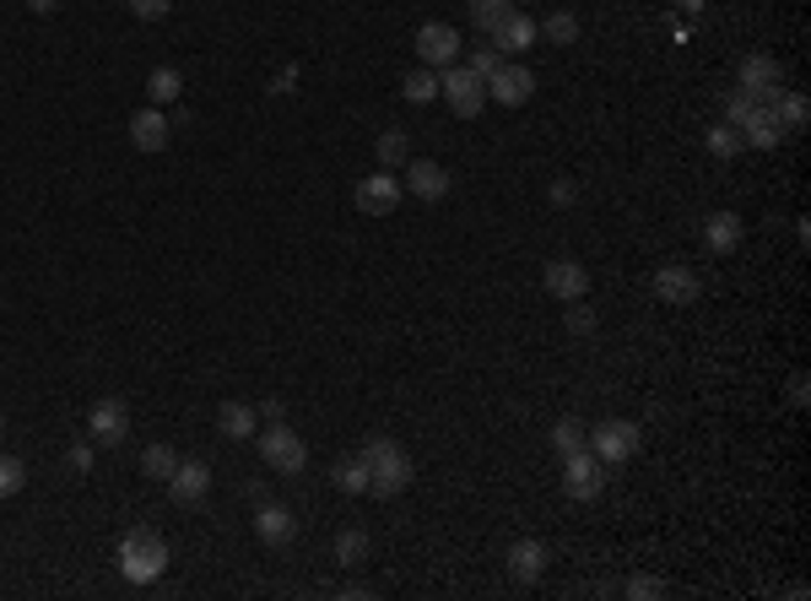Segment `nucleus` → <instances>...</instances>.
I'll return each mask as SVG.
<instances>
[{"mask_svg":"<svg viewBox=\"0 0 811 601\" xmlns=\"http://www.w3.org/2000/svg\"><path fill=\"white\" fill-rule=\"evenodd\" d=\"M352 200H358V211L363 217H390L395 206H401V179L384 168V174H369L358 190H352Z\"/></svg>","mask_w":811,"mask_h":601,"instance_id":"9d476101","label":"nucleus"},{"mask_svg":"<svg viewBox=\"0 0 811 601\" xmlns=\"http://www.w3.org/2000/svg\"><path fill=\"white\" fill-rule=\"evenodd\" d=\"M163 569H168V542L152 532V526H135L120 542V575H125L130 586H152Z\"/></svg>","mask_w":811,"mask_h":601,"instance_id":"f03ea898","label":"nucleus"},{"mask_svg":"<svg viewBox=\"0 0 811 601\" xmlns=\"http://www.w3.org/2000/svg\"><path fill=\"white\" fill-rule=\"evenodd\" d=\"M747 114H752V98H747V92H731V103H725V120L742 131V120H747Z\"/></svg>","mask_w":811,"mask_h":601,"instance_id":"4c0bfd02","label":"nucleus"},{"mask_svg":"<svg viewBox=\"0 0 811 601\" xmlns=\"http://www.w3.org/2000/svg\"><path fill=\"white\" fill-rule=\"evenodd\" d=\"M406 190L423 196V200H438L449 190V168H438V163H412V168H406Z\"/></svg>","mask_w":811,"mask_h":601,"instance_id":"4be33fe9","label":"nucleus"},{"mask_svg":"<svg viewBox=\"0 0 811 601\" xmlns=\"http://www.w3.org/2000/svg\"><path fill=\"white\" fill-rule=\"evenodd\" d=\"M70 467H76V471H92V445H70Z\"/></svg>","mask_w":811,"mask_h":601,"instance_id":"a19ab883","label":"nucleus"},{"mask_svg":"<svg viewBox=\"0 0 811 601\" xmlns=\"http://www.w3.org/2000/svg\"><path fill=\"white\" fill-rule=\"evenodd\" d=\"M742 217L736 211H714L709 222H703V244L714 250V255H736V244H742Z\"/></svg>","mask_w":811,"mask_h":601,"instance_id":"412c9836","label":"nucleus"},{"mask_svg":"<svg viewBox=\"0 0 811 601\" xmlns=\"http://www.w3.org/2000/svg\"><path fill=\"white\" fill-rule=\"evenodd\" d=\"M254 536L265 542V547H287L293 536H298V521H293V510L287 504H260V515H254Z\"/></svg>","mask_w":811,"mask_h":601,"instance_id":"f3484780","label":"nucleus"},{"mask_svg":"<svg viewBox=\"0 0 811 601\" xmlns=\"http://www.w3.org/2000/svg\"><path fill=\"white\" fill-rule=\"evenodd\" d=\"M649 287H655V298H660V304H692V298L703 293L698 271H692V266H677V261L655 271V282H649Z\"/></svg>","mask_w":811,"mask_h":601,"instance_id":"ddd939ff","label":"nucleus"},{"mask_svg":"<svg viewBox=\"0 0 811 601\" xmlns=\"http://www.w3.org/2000/svg\"><path fill=\"white\" fill-rule=\"evenodd\" d=\"M401 98H406V103H434V98H438V70L434 66H417L406 81H401Z\"/></svg>","mask_w":811,"mask_h":601,"instance_id":"393cba45","label":"nucleus"},{"mask_svg":"<svg viewBox=\"0 0 811 601\" xmlns=\"http://www.w3.org/2000/svg\"><path fill=\"white\" fill-rule=\"evenodd\" d=\"M87 434H92V445H125L130 439V406L120 396H103L92 412H87Z\"/></svg>","mask_w":811,"mask_h":601,"instance_id":"0eeeda50","label":"nucleus"},{"mask_svg":"<svg viewBox=\"0 0 811 601\" xmlns=\"http://www.w3.org/2000/svg\"><path fill=\"white\" fill-rule=\"evenodd\" d=\"M471 11H476V28H487V33H493L514 6H508V0H471Z\"/></svg>","mask_w":811,"mask_h":601,"instance_id":"72a5a7b5","label":"nucleus"},{"mask_svg":"<svg viewBox=\"0 0 811 601\" xmlns=\"http://www.w3.org/2000/svg\"><path fill=\"white\" fill-rule=\"evenodd\" d=\"M503 61H508V55H498V50H493V44H487V50H476V55H471V70H476V76H482V81H487V76H493V70H498Z\"/></svg>","mask_w":811,"mask_h":601,"instance_id":"e433bc0d","label":"nucleus"},{"mask_svg":"<svg viewBox=\"0 0 811 601\" xmlns=\"http://www.w3.org/2000/svg\"><path fill=\"white\" fill-rule=\"evenodd\" d=\"M774 114H779V125H785V135H796V131H807L811 103L801 98V92H779V98H774Z\"/></svg>","mask_w":811,"mask_h":601,"instance_id":"b1692460","label":"nucleus"},{"mask_svg":"<svg viewBox=\"0 0 811 601\" xmlns=\"http://www.w3.org/2000/svg\"><path fill=\"white\" fill-rule=\"evenodd\" d=\"M638 445H644V428H638V423H627V417H612V423H601V428L590 434V456H595L601 467L633 461V456H638Z\"/></svg>","mask_w":811,"mask_h":601,"instance_id":"20e7f679","label":"nucleus"},{"mask_svg":"<svg viewBox=\"0 0 811 601\" xmlns=\"http://www.w3.org/2000/svg\"><path fill=\"white\" fill-rule=\"evenodd\" d=\"M541 282H547V293H552L558 304H573V298H584V293H590V271L579 266V261H568V255L547 261Z\"/></svg>","mask_w":811,"mask_h":601,"instance_id":"9b49d317","label":"nucleus"},{"mask_svg":"<svg viewBox=\"0 0 811 601\" xmlns=\"http://www.w3.org/2000/svg\"><path fill=\"white\" fill-rule=\"evenodd\" d=\"M211 467L206 461H179L174 467V477H168V493H174V504H200L206 493H211Z\"/></svg>","mask_w":811,"mask_h":601,"instance_id":"2eb2a0df","label":"nucleus"},{"mask_svg":"<svg viewBox=\"0 0 811 601\" xmlns=\"http://www.w3.org/2000/svg\"><path fill=\"white\" fill-rule=\"evenodd\" d=\"M536 33H547L552 44H579V17H573V11H552Z\"/></svg>","mask_w":811,"mask_h":601,"instance_id":"7c9ffc66","label":"nucleus"},{"mask_svg":"<svg viewBox=\"0 0 811 601\" xmlns=\"http://www.w3.org/2000/svg\"><path fill=\"white\" fill-rule=\"evenodd\" d=\"M530 44H536V22H530L519 6H514L498 28H493V50H498V55H525Z\"/></svg>","mask_w":811,"mask_h":601,"instance_id":"a211bd4d","label":"nucleus"},{"mask_svg":"<svg viewBox=\"0 0 811 601\" xmlns=\"http://www.w3.org/2000/svg\"><path fill=\"white\" fill-rule=\"evenodd\" d=\"M179 461H185V456H174V445H146V456H141V471H146V477H157V482H168Z\"/></svg>","mask_w":811,"mask_h":601,"instance_id":"bb28decb","label":"nucleus"},{"mask_svg":"<svg viewBox=\"0 0 811 601\" xmlns=\"http://www.w3.org/2000/svg\"><path fill=\"white\" fill-rule=\"evenodd\" d=\"M417 61L423 66H454L460 61V33L449 28V22H423L417 28Z\"/></svg>","mask_w":811,"mask_h":601,"instance_id":"1a4fd4ad","label":"nucleus"},{"mask_svg":"<svg viewBox=\"0 0 811 601\" xmlns=\"http://www.w3.org/2000/svg\"><path fill=\"white\" fill-rule=\"evenodd\" d=\"M0 439H6V412H0Z\"/></svg>","mask_w":811,"mask_h":601,"instance_id":"c03bdc74","label":"nucleus"},{"mask_svg":"<svg viewBox=\"0 0 811 601\" xmlns=\"http://www.w3.org/2000/svg\"><path fill=\"white\" fill-rule=\"evenodd\" d=\"M552 200H558V206H573V200H579V185H573V179H558V185H552Z\"/></svg>","mask_w":811,"mask_h":601,"instance_id":"ea45409f","label":"nucleus"},{"mask_svg":"<svg viewBox=\"0 0 811 601\" xmlns=\"http://www.w3.org/2000/svg\"><path fill=\"white\" fill-rule=\"evenodd\" d=\"M568 331L573 336H595V309H584L579 298L568 304Z\"/></svg>","mask_w":811,"mask_h":601,"instance_id":"c9c22d12","label":"nucleus"},{"mask_svg":"<svg viewBox=\"0 0 811 601\" xmlns=\"http://www.w3.org/2000/svg\"><path fill=\"white\" fill-rule=\"evenodd\" d=\"M584 445H590V434H584L579 417H562L558 428H552V450H558V456H573V450H584Z\"/></svg>","mask_w":811,"mask_h":601,"instance_id":"cd10ccee","label":"nucleus"},{"mask_svg":"<svg viewBox=\"0 0 811 601\" xmlns=\"http://www.w3.org/2000/svg\"><path fill=\"white\" fill-rule=\"evenodd\" d=\"M55 6H61V0H28V11H39V17H50Z\"/></svg>","mask_w":811,"mask_h":601,"instance_id":"37998d69","label":"nucleus"},{"mask_svg":"<svg viewBox=\"0 0 811 601\" xmlns=\"http://www.w3.org/2000/svg\"><path fill=\"white\" fill-rule=\"evenodd\" d=\"M562 493H568L573 504H590V499L606 493V467L590 456V445L573 450V456H562Z\"/></svg>","mask_w":811,"mask_h":601,"instance_id":"39448f33","label":"nucleus"},{"mask_svg":"<svg viewBox=\"0 0 811 601\" xmlns=\"http://www.w3.org/2000/svg\"><path fill=\"white\" fill-rule=\"evenodd\" d=\"M168 6H174V0H130V11H135V17H146V22H157Z\"/></svg>","mask_w":811,"mask_h":601,"instance_id":"58836bf2","label":"nucleus"},{"mask_svg":"<svg viewBox=\"0 0 811 601\" xmlns=\"http://www.w3.org/2000/svg\"><path fill=\"white\" fill-rule=\"evenodd\" d=\"M336 488L341 493H369V467H363V456H352V461H336Z\"/></svg>","mask_w":811,"mask_h":601,"instance_id":"c85d7f7f","label":"nucleus"},{"mask_svg":"<svg viewBox=\"0 0 811 601\" xmlns=\"http://www.w3.org/2000/svg\"><path fill=\"white\" fill-rule=\"evenodd\" d=\"M438 92L449 98V109H454L460 120H476L482 103H487V81H482L471 66H449L443 76H438Z\"/></svg>","mask_w":811,"mask_h":601,"instance_id":"423d86ee","label":"nucleus"},{"mask_svg":"<svg viewBox=\"0 0 811 601\" xmlns=\"http://www.w3.org/2000/svg\"><path fill=\"white\" fill-rule=\"evenodd\" d=\"M254 428H260V412H254L250 401H222L217 406V434L222 439L244 445V439H254Z\"/></svg>","mask_w":811,"mask_h":601,"instance_id":"aec40b11","label":"nucleus"},{"mask_svg":"<svg viewBox=\"0 0 811 601\" xmlns=\"http://www.w3.org/2000/svg\"><path fill=\"white\" fill-rule=\"evenodd\" d=\"M168 141H174V125H168L163 109H141V114H130V146H135V152H163Z\"/></svg>","mask_w":811,"mask_h":601,"instance_id":"4468645a","label":"nucleus"},{"mask_svg":"<svg viewBox=\"0 0 811 601\" xmlns=\"http://www.w3.org/2000/svg\"><path fill=\"white\" fill-rule=\"evenodd\" d=\"M379 163H384V168H390V174H395V168H401V163H406V152H412V141H406V131H384L379 135Z\"/></svg>","mask_w":811,"mask_h":601,"instance_id":"c756f323","label":"nucleus"},{"mask_svg":"<svg viewBox=\"0 0 811 601\" xmlns=\"http://www.w3.org/2000/svg\"><path fill=\"white\" fill-rule=\"evenodd\" d=\"M742 92H747L752 103H774L785 92V66L774 55H747L742 61Z\"/></svg>","mask_w":811,"mask_h":601,"instance_id":"6e6552de","label":"nucleus"},{"mask_svg":"<svg viewBox=\"0 0 811 601\" xmlns=\"http://www.w3.org/2000/svg\"><path fill=\"white\" fill-rule=\"evenodd\" d=\"M254 439H260V456H265V467H276L282 477L304 471V461H309V445H304V434H293L287 423H265V428H254Z\"/></svg>","mask_w":811,"mask_h":601,"instance_id":"7ed1b4c3","label":"nucleus"},{"mask_svg":"<svg viewBox=\"0 0 811 601\" xmlns=\"http://www.w3.org/2000/svg\"><path fill=\"white\" fill-rule=\"evenodd\" d=\"M363 467H369V493H374V499H395V493H406V482H412V456H406L390 434H374V439L363 445Z\"/></svg>","mask_w":811,"mask_h":601,"instance_id":"f257e3e1","label":"nucleus"},{"mask_svg":"<svg viewBox=\"0 0 811 601\" xmlns=\"http://www.w3.org/2000/svg\"><path fill=\"white\" fill-rule=\"evenodd\" d=\"M530 92H536V76L525 66H514V61H503L493 76H487V98H498L508 109H519V103H530Z\"/></svg>","mask_w":811,"mask_h":601,"instance_id":"f8f14e48","label":"nucleus"},{"mask_svg":"<svg viewBox=\"0 0 811 601\" xmlns=\"http://www.w3.org/2000/svg\"><path fill=\"white\" fill-rule=\"evenodd\" d=\"M22 482H28V467H22L17 456H0V499L22 493Z\"/></svg>","mask_w":811,"mask_h":601,"instance_id":"473e14b6","label":"nucleus"},{"mask_svg":"<svg viewBox=\"0 0 811 601\" xmlns=\"http://www.w3.org/2000/svg\"><path fill=\"white\" fill-rule=\"evenodd\" d=\"M703 146H709V152H714V157H736V152H742V146H747V141H742V131H736V125H731V120H725V125H714V131L703 135Z\"/></svg>","mask_w":811,"mask_h":601,"instance_id":"2f4dec72","label":"nucleus"},{"mask_svg":"<svg viewBox=\"0 0 811 601\" xmlns=\"http://www.w3.org/2000/svg\"><path fill=\"white\" fill-rule=\"evenodd\" d=\"M508 575H514L519 586H536V580L547 575V542H536V536H519V542L508 547Z\"/></svg>","mask_w":811,"mask_h":601,"instance_id":"dca6fc26","label":"nucleus"},{"mask_svg":"<svg viewBox=\"0 0 811 601\" xmlns=\"http://www.w3.org/2000/svg\"><path fill=\"white\" fill-rule=\"evenodd\" d=\"M508 6H519V11H525V0H508Z\"/></svg>","mask_w":811,"mask_h":601,"instance_id":"a18cd8bd","label":"nucleus"},{"mask_svg":"<svg viewBox=\"0 0 811 601\" xmlns=\"http://www.w3.org/2000/svg\"><path fill=\"white\" fill-rule=\"evenodd\" d=\"M179 92H185V76L174 66H157L146 76V98H152V109H163V103H179Z\"/></svg>","mask_w":811,"mask_h":601,"instance_id":"5701e85b","label":"nucleus"},{"mask_svg":"<svg viewBox=\"0 0 811 601\" xmlns=\"http://www.w3.org/2000/svg\"><path fill=\"white\" fill-rule=\"evenodd\" d=\"M790 401H796V406H807V374H796V380H790Z\"/></svg>","mask_w":811,"mask_h":601,"instance_id":"79ce46f5","label":"nucleus"},{"mask_svg":"<svg viewBox=\"0 0 811 601\" xmlns=\"http://www.w3.org/2000/svg\"><path fill=\"white\" fill-rule=\"evenodd\" d=\"M742 141H747V146H763V152H774V146L785 141V125H779L774 103H752V114L742 120Z\"/></svg>","mask_w":811,"mask_h":601,"instance_id":"6ab92c4d","label":"nucleus"},{"mask_svg":"<svg viewBox=\"0 0 811 601\" xmlns=\"http://www.w3.org/2000/svg\"><path fill=\"white\" fill-rule=\"evenodd\" d=\"M623 597H633V601H655V597H666V586L655 580V575H633L623 586Z\"/></svg>","mask_w":811,"mask_h":601,"instance_id":"f704fd0d","label":"nucleus"},{"mask_svg":"<svg viewBox=\"0 0 811 601\" xmlns=\"http://www.w3.org/2000/svg\"><path fill=\"white\" fill-rule=\"evenodd\" d=\"M336 564H347V569H358V564H369V532H358V526H347V532L336 536Z\"/></svg>","mask_w":811,"mask_h":601,"instance_id":"a878e982","label":"nucleus"}]
</instances>
